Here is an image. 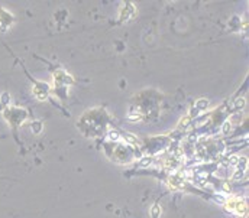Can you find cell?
Segmentation results:
<instances>
[{"label": "cell", "instance_id": "cell-10", "mask_svg": "<svg viewBox=\"0 0 249 218\" xmlns=\"http://www.w3.org/2000/svg\"><path fill=\"white\" fill-rule=\"evenodd\" d=\"M107 137H109V140H112V142H117L120 136H119V133H117V131H110Z\"/></svg>", "mask_w": 249, "mask_h": 218}, {"label": "cell", "instance_id": "cell-16", "mask_svg": "<svg viewBox=\"0 0 249 218\" xmlns=\"http://www.w3.org/2000/svg\"><path fill=\"white\" fill-rule=\"evenodd\" d=\"M2 103L5 104V105L9 103V94H7V93H5L3 95H2Z\"/></svg>", "mask_w": 249, "mask_h": 218}, {"label": "cell", "instance_id": "cell-5", "mask_svg": "<svg viewBox=\"0 0 249 218\" xmlns=\"http://www.w3.org/2000/svg\"><path fill=\"white\" fill-rule=\"evenodd\" d=\"M13 22V16L9 12H6L3 7H0V26H2V32H6L7 26Z\"/></svg>", "mask_w": 249, "mask_h": 218}, {"label": "cell", "instance_id": "cell-8", "mask_svg": "<svg viewBox=\"0 0 249 218\" xmlns=\"http://www.w3.org/2000/svg\"><path fill=\"white\" fill-rule=\"evenodd\" d=\"M159 213H161V208L158 204H155L154 207H152V209H151V214H152V218H158L159 217Z\"/></svg>", "mask_w": 249, "mask_h": 218}, {"label": "cell", "instance_id": "cell-1", "mask_svg": "<svg viewBox=\"0 0 249 218\" xmlns=\"http://www.w3.org/2000/svg\"><path fill=\"white\" fill-rule=\"evenodd\" d=\"M5 117L7 119V121H9L12 126H17L25 120L26 113L20 109H7L5 111Z\"/></svg>", "mask_w": 249, "mask_h": 218}, {"label": "cell", "instance_id": "cell-18", "mask_svg": "<svg viewBox=\"0 0 249 218\" xmlns=\"http://www.w3.org/2000/svg\"><path fill=\"white\" fill-rule=\"evenodd\" d=\"M149 162H151V159H149V158H145L144 160L141 162V165H142V166H146V163H149Z\"/></svg>", "mask_w": 249, "mask_h": 218}, {"label": "cell", "instance_id": "cell-2", "mask_svg": "<svg viewBox=\"0 0 249 218\" xmlns=\"http://www.w3.org/2000/svg\"><path fill=\"white\" fill-rule=\"evenodd\" d=\"M227 208L230 211H235L239 215H245L246 211H248V207H246V202L242 199V198H229L226 202Z\"/></svg>", "mask_w": 249, "mask_h": 218}, {"label": "cell", "instance_id": "cell-15", "mask_svg": "<svg viewBox=\"0 0 249 218\" xmlns=\"http://www.w3.org/2000/svg\"><path fill=\"white\" fill-rule=\"evenodd\" d=\"M238 160H239L238 156H230V159H229V163L232 165V166H235V165L238 163Z\"/></svg>", "mask_w": 249, "mask_h": 218}, {"label": "cell", "instance_id": "cell-11", "mask_svg": "<svg viewBox=\"0 0 249 218\" xmlns=\"http://www.w3.org/2000/svg\"><path fill=\"white\" fill-rule=\"evenodd\" d=\"M207 104H209V103H207L206 100H200V101H197V104H196V105H197L200 110H203V109H206V105H207Z\"/></svg>", "mask_w": 249, "mask_h": 218}, {"label": "cell", "instance_id": "cell-14", "mask_svg": "<svg viewBox=\"0 0 249 218\" xmlns=\"http://www.w3.org/2000/svg\"><path fill=\"white\" fill-rule=\"evenodd\" d=\"M235 105H236L238 109L244 107V105H245V98H238V100H236V104H235Z\"/></svg>", "mask_w": 249, "mask_h": 218}, {"label": "cell", "instance_id": "cell-3", "mask_svg": "<svg viewBox=\"0 0 249 218\" xmlns=\"http://www.w3.org/2000/svg\"><path fill=\"white\" fill-rule=\"evenodd\" d=\"M48 93H49V87L44 84V82H36L35 85H33V94L36 95L38 100H46L48 97Z\"/></svg>", "mask_w": 249, "mask_h": 218}, {"label": "cell", "instance_id": "cell-17", "mask_svg": "<svg viewBox=\"0 0 249 218\" xmlns=\"http://www.w3.org/2000/svg\"><path fill=\"white\" fill-rule=\"evenodd\" d=\"M242 176H244V172H242V170H238L236 173L233 175V179H240Z\"/></svg>", "mask_w": 249, "mask_h": 218}, {"label": "cell", "instance_id": "cell-6", "mask_svg": "<svg viewBox=\"0 0 249 218\" xmlns=\"http://www.w3.org/2000/svg\"><path fill=\"white\" fill-rule=\"evenodd\" d=\"M170 184H171L172 188H181L184 185V178L181 175H171L170 176Z\"/></svg>", "mask_w": 249, "mask_h": 218}, {"label": "cell", "instance_id": "cell-4", "mask_svg": "<svg viewBox=\"0 0 249 218\" xmlns=\"http://www.w3.org/2000/svg\"><path fill=\"white\" fill-rule=\"evenodd\" d=\"M54 80H55L58 84H61V85H71V84H74L72 77L68 75V74L64 72V71H55L54 72Z\"/></svg>", "mask_w": 249, "mask_h": 218}, {"label": "cell", "instance_id": "cell-12", "mask_svg": "<svg viewBox=\"0 0 249 218\" xmlns=\"http://www.w3.org/2000/svg\"><path fill=\"white\" fill-rule=\"evenodd\" d=\"M229 129H230V121H225V124L222 127L223 133H229Z\"/></svg>", "mask_w": 249, "mask_h": 218}, {"label": "cell", "instance_id": "cell-9", "mask_svg": "<svg viewBox=\"0 0 249 218\" xmlns=\"http://www.w3.org/2000/svg\"><path fill=\"white\" fill-rule=\"evenodd\" d=\"M123 139L126 140V142L129 143H132V145H136V142H138V139L135 136H132V134H129V133H126V134H123Z\"/></svg>", "mask_w": 249, "mask_h": 218}, {"label": "cell", "instance_id": "cell-13", "mask_svg": "<svg viewBox=\"0 0 249 218\" xmlns=\"http://www.w3.org/2000/svg\"><path fill=\"white\" fill-rule=\"evenodd\" d=\"M139 120H141V116L139 114H130L129 116V121H133V123H135V121H139Z\"/></svg>", "mask_w": 249, "mask_h": 218}, {"label": "cell", "instance_id": "cell-7", "mask_svg": "<svg viewBox=\"0 0 249 218\" xmlns=\"http://www.w3.org/2000/svg\"><path fill=\"white\" fill-rule=\"evenodd\" d=\"M246 163H248V158H240L238 160V168H239V170H242L244 172L245 169H246Z\"/></svg>", "mask_w": 249, "mask_h": 218}]
</instances>
